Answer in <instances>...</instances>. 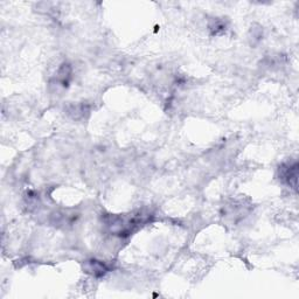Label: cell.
<instances>
[{
  "mask_svg": "<svg viewBox=\"0 0 299 299\" xmlns=\"http://www.w3.org/2000/svg\"><path fill=\"white\" fill-rule=\"evenodd\" d=\"M70 74H72V69H70L69 64H63L59 70V81L61 82V84L63 87H67L68 83H69V79H70Z\"/></svg>",
  "mask_w": 299,
  "mask_h": 299,
  "instance_id": "4",
  "label": "cell"
},
{
  "mask_svg": "<svg viewBox=\"0 0 299 299\" xmlns=\"http://www.w3.org/2000/svg\"><path fill=\"white\" fill-rule=\"evenodd\" d=\"M151 214L138 210L127 215H109L105 218V223L113 235L127 237L132 235L137 229L143 227L150 221Z\"/></svg>",
  "mask_w": 299,
  "mask_h": 299,
  "instance_id": "1",
  "label": "cell"
},
{
  "mask_svg": "<svg viewBox=\"0 0 299 299\" xmlns=\"http://www.w3.org/2000/svg\"><path fill=\"white\" fill-rule=\"evenodd\" d=\"M210 30L213 31V34L214 35H219L221 32H224L226 31V25L221 21V20H215L214 25H210Z\"/></svg>",
  "mask_w": 299,
  "mask_h": 299,
  "instance_id": "5",
  "label": "cell"
},
{
  "mask_svg": "<svg viewBox=\"0 0 299 299\" xmlns=\"http://www.w3.org/2000/svg\"><path fill=\"white\" fill-rule=\"evenodd\" d=\"M280 176L284 182H286L290 187L297 189V181H298V163L283 164L280 167Z\"/></svg>",
  "mask_w": 299,
  "mask_h": 299,
  "instance_id": "2",
  "label": "cell"
},
{
  "mask_svg": "<svg viewBox=\"0 0 299 299\" xmlns=\"http://www.w3.org/2000/svg\"><path fill=\"white\" fill-rule=\"evenodd\" d=\"M87 270L88 272H90L91 275H94L95 277H102L105 273L109 271V268L105 263L102 261L97 260H90L87 262Z\"/></svg>",
  "mask_w": 299,
  "mask_h": 299,
  "instance_id": "3",
  "label": "cell"
}]
</instances>
